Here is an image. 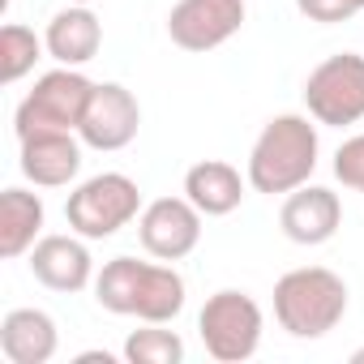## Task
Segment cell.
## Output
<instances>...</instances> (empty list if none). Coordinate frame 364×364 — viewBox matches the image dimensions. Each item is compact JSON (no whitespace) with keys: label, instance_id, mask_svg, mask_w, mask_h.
I'll return each mask as SVG.
<instances>
[{"label":"cell","instance_id":"obj_1","mask_svg":"<svg viewBox=\"0 0 364 364\" xmlns=\"http://www.w3.org/2000/svg\"><path fill=\"white\" fill-rule=\"evenodd\" d=\"M185 279L180 270L163 262H137V257H112L95 274V300L99 309L116 317H137V321H176L185 309Z\"/></svg>","mask_w":364,"mask_h":364},{"label":"cell","instance_id":"obj_2","mask_svg":"<svg viewBox=\"0 0 364 364\" xmlns=\"http://www.w3.org/2000/svg\"><path fill=\"white\" fill-rule=\"evenodd\" d=\"M317 154H321L317 124H309V116L300 112H283L266 120V129L249 150V185L270 198L291 193L309 185V176L317 171Z\"/></svg>","mask_w":364,"mask_h":364},{"label":"cell","instance_id":"obj_3","mask_svg":"<svg viewBox=\"0 0 364 364\" xmlns=\"http://www.w3.org/2000/svg\"><path fill=\"white\" fill-rule=\"evenodd\" d=\"M347 313V283L326 266L287 270L274 283V317L291 338H321Z\"/></svg>","mask_w":364,"mask_h":364},{"label":"cell","instance_id":"obj_4","mask_svg":"<svg viewBox=\"0 0 364 364\" xmlns=\"http://www.w3.org/2000/svg\"><path fill=\"white\" fill-rule=\"evenodd\" d=\"M141 215V189L124 171H99L69 193L65 219L86 240H107Z\"/></svg>","mask_w":364,"mask_h":364},{"label":"cell","instance_id":"obj_5","mask_svg":"<svg viewBox=\"0 0 364 364\" xmlns=\"http://www.w3.org/2000/svg\"><path fill=\"white\" fill-rule=\"evenodd\" d=\"M262 309L249 291H236V287H223L215 291L202 313H198V334L206 343V351L223 364H240L249 355H257L262 347Z\"/></svg>","mask_w":364,"mask_h":364},{"label":"cell","instance_id":"obj_6","mask_svg":"<svg viewBox=\"0 0 364 364\" xmlns=\"http://www.w3.org/2000/svg\"><path fill=\"white\" fill-rule=\"evenodd\" d=\"M304 107L317 124H330V129L360 124L364 120V56L360 52L326 56L304 77Z\"/></svg>","mask_w":364,"mask_h":364},{"label":"cell","instance_id":"obj_7","mask_svg":"<svg viewBox=\"0 0 364 364\" xmlns=\"http://www.w3.org/2000/svg\"><path fill=\"white\" fill-rule=\"evenodd\" d=\"M90 95H95V82H90L86 73L69 69V65L43 73V77L35 82V90L18 103V116H14L18 137H31V133H39V129H73V133H77Z\"/></svg>","mask_w":364,"mask_h":364},{"label":"cell","instance_id":"obj_8","mask_svg":"<svg viewBox=\"0 0 364 364\" xmlns=\"http://www.w3.org/2000/svg\"><path fill=\"white\" fill-rule=\"evenodd\" d=\"M137 240L150 257L180 262L202 240V210L189 198H154L137 215Z\"/></svg>","mask_w":364,"mask_h":364},{"label":"cell","instance_id":"obj_9","mask_svg":"<svg viewBox=\"0 0 364 364\" xmlns=\"http://www.w3.org/2000/svg\"><path fill=\"white\" fill-rule=\"evenodd\" d=\"M245 26V0H176L167 39L185 52H215Z\"/></svg>","mask_w":364,"mask_h":364},{"label":"cell","instance_id":"obj_10","mask_svg":"<svg viewBox=\"0 0 364 364\" xmlns=\"http://www.w3.org/2000/svg\"><path fill=\"white\" fill-rule=\"evenodd\" d=\"M141 129V107L133 99V90H124L120 82H95V95L86 103V116L77 124L82 146L90 150H124Z\"/></svg>","mask_w":364,"mask_h":364},{"label":"cell","instance_id":"obj_11","mask_svg":"<svg viewBox=\"0 0 364 364\" xmlns=\"http://www.w3.org/2000/svg\"><path fill=\"white\" fill-rule=\"evenodd\" d=\"M343 223V202L334 189H321V185H300L287 193L283 210H279V228L291 245H304V249H317L326 240H334Z\"/></svg>","mask_w":364,"mask_h":364},{"label":"cell","instance_id":"obj_12","mask_svg":"<svg viewBox=\"0 0 364 364\" xmlns=\"http://www.w3.org/2000/svg\"><path fill=\"white\" fill-rule=\"evenodd\" d=\"M22 141V176L39 189H65L82 171V146L73 129H39Z\"/></svg>","mask_w":364,"mask_h":364},{"label":"cell","instance_id":"obj_13","mask_svg":"<svg viewBox=\"0 0 364 364\" xmlns=\"http://www.w3.org/2000/svg\"><path fill=\"white\" fill-rule=\"evenodd\" d=\"M31 274L52 291H82L95 283V257L86 249V236H39L31 249Z\"/></svg>","mask_w":364,"mask_h":364},{"label":"cell","instance_id":"obj_14","mask_svg":"<svg viewBox=\"0 0 364 364\" xmlns=\"http://www.w3.org/2000/svg\"><path fill=\"white\" fill-rule=\"evenodd\" d=\"M43 43H48V56L52 60H60L69 69H82L103 48V22L90 14V5H69V9H60L48 22Z\"/></svg>","mask_w":364,"mask_h":364},{"label":"cell","instance_id":"obj_15","mask_svg":"<svg viewBox=\"0 0 364 364\" xmlns=\"http://www.w3.org/2000/svg\"><path fill=\"white\" fill-rule=\"evenodd\" d=\"M60 347L56 321L43 309H14L0 321V351L9 364H48Z\"/></svg>","mask_w":364,"mask_h":364},{"label":"cell","instance_id":"obj_16","mask_svg":"<svg viewBox=\"0 0 364 364\" xmlns=\"http://www.w3.org/2000/svg\"><path fill=\"white\" fill-rule=\"evenodd\" d=\"M245 180L232 163L223 159H202L185 171V198L206 215V219H219V215H232L240 202H245Z\"/></svg>","mask_w":364,"mask_h":364},{"label":"cell","instance_id":"obj_17","mask_svg":"<svg viewBox=\"0 0 364 364\" xmlns=\"http://www.w3.org/2000/svg\"><path fill=\"white\" fill-rule=\"evenodd\" d=\"M43 232V198L26 189H5L0 193V257H22L39 245Z\"/></svg>","mask_w":364,"mask_h":364},{"label":"cell","instance_id":"obj_18","mask_svg":"<svg viewBox=\"0 0 364 364\" xmlns=\"http://www.w3.org/2000/svg\"><path fill=\"white\" fill-rule=\"evenodd\" d=\"M43 52H48V43H43L31 26L9 22L5 31H0V82H5V86L22 82V77L35 69V60H39Z\"/></svg>","mask_w":364,"mask_h":364},{"label":"cell","instance_id":"obj_19","mask_svg":"<svg viewBox=\"0 0 364 364\" xmlns=\"http://www.w3.org/2000/svg\"><path fill=\"white\" fill-rule=\"evenodd\" d=\"M129 364H180L185 360V338L176 330H163V321H146V330H133L124 338Z\"/></svg>","mask_w":364,"mask_h":364},{"label":"cell","instance_id":"obj_20","mask_svg":"<svg viewBox=\"0 0 364 364\" xmlns=\"http://www.w3.org/2000/svg\"><path fill=\"white\" fill-rule=\"evenodd\" d=\"M334 176L343 180L347 189L364 193V133L347 137V141L334 150Z\"/></svg>","mask_w":364,"mask_h":364},{"label":"cell","instance_id":"obj_21","mask_svg":"<svg viewBox=\"0 0 364 364\" xmlns=\"http://www.w3.org/2000/svg\"><path fill=\"white\" fill-rule=\"evenodd\" d=\"M296 9L309 18V22H321V26H334V22H347L364 9V0H296Z\"/></svg>","mask_w":364,"mask_h":364},{"label":"cell","instance_id":"obj_22","mask_svg":"<svg viewBox=\"0 0 364 364\" xmlns=\"http://www.w3.org/2000/svg\"><path fill=\"white\" fill-rule=\"evenodd\" d=\"M77 364H112V351H82Z\"/></svg>","mask_w":364,"mask_h":364},{"label":"cell","instance_id":"obj_23","mask_svg":"<svg viewBox=\"0 0 364 364\" xmlns=\"http://www.w3.org/2000/svg\"><path fill=\"white\" fill-rule=\"evenodd\" d=\"M351 360H355V364H364V347H360V351H355V355H351Z\"/></svg>","mask_w":364,"mask_h":364},{"label":"cell","instance_id":"obj_24","mask_svg":"<svg viewBox=\"0 0 364 364\" xmlns=\"http://www.w3.org/2000/svg\"><path fill=\"white\" fill-rule=\"evenodd\" d=\"M69 5H90V0H69Z\"/></svg>","mask_w":364,"mask_h":364}]
</instances>
